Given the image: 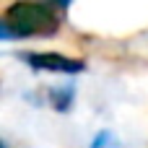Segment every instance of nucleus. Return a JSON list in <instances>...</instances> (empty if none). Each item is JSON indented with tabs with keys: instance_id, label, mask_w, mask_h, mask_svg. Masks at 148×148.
<instances>
[{
	"instance_id": "1",
	"label": "nucleus",
	"mask_w": 148,
	"mask_h": 148,
	"mask_svg": "<svg viewBox=\"0 0 148 148\" xmlns=\"http://www.w3.org/2000/svg\"><path fill=\"white\" fill-rule=\"evenodd\" d=\"M60 29V13L44 0H16L5 8L0 21V36L23 39V36H52Z\"/></svg>"
},
{
	"instance_id": "2",
	"label": "nucleus",
	"mask_w": 148,
	"mask_h": 148,
	"mask_svg": "<svg viewBox=\"0 0 148 148\" xmlns=\"http://www.w3.org/2000/svg\"><path fill=\"white\" fill-rule=\"evenodd\" d=\"M18 60H23L29 68L34 70H49V73H68V75H75V73H83L86 70V62L78 60V57H65L60 52H18Z\"/></svg>"
},
{
	"instance_id": "3",
	"label": "nucleus",
	"mask_w": 148,
	"mask_h": 148,
	"mask_svg": "<svg viewBox=\"0 0 148 148\" xmlns=\"http://www.w3.org/2000/svg\"><path fill=\"white\" fill-rule=\"evenodd\" d=\"M73 96H75V88L73 86H65V88H52L49 91V101L57 112H68L70 104H73Z\"/></svg>"
},
{
	"instance_id": "4",
	"label": "nucleus",
	"mask_w": 148,
	"mask_h": 148,
	"mask_svg": "<svg viewBox=\"0 0 148 148\" xmlns=\"http://www.w3.org/2000/svg\"><path fill=\"white\" fill-rule=\"evenodd\" d=\"M44 3H47V5H52L55 10H68L73 0H44Z\"/></svg>"
}]
</instances>
